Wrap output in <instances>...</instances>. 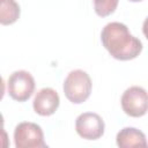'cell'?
Wrapping results in <instances>:
<instances>
[{
  "instance_id": "obj_2",
  "label": "cell",
  "mask_w": 148,
  "mask_h": 148,
  "mask_svg": "<svg viewBox=\"0 0 148 148\" xmlns=\"http://www.w3.org/2000/svg\"><path fill=\"white\" fill-rule=\"evenodd\" d=\"M92 88V82L89 74L82 69L69 72L64 81V94L73 104H81L88 99Z\"/></svg>"
},
{
  "instance_id": "obj_9",
  "label": "cell",
  "mask_w": 148,
  "mask_h": 148,
  "mask_svg": "<svg viewBox=\"0 0 148 148\" xmlns=\"http://www.w3.org/2000/svg\"><path fill=\"white\" fill-rule=\"evenodd\" d=\"M21 9L15 0H1L0 23L2 25L13 24L20 17Z\"/></svg>"
},
{
  "instance_id": "obj_8",
  "label": "cell",
  "mask_w": 148,
  "mask_h": 148,
  "mask_svg": "<svg viewBox=\"0 0 148 148\" xmlns=\"http://www.w3.org/2000/svg\"><path fill=\"white\" fill-rule=\"evenodd\" d=\"M116 142L118 147L132 148V147H148V142L143 132L135 127H124L117 133Z\"/></svg>"
},
{
  "instance_id": "obj_11",
  "label": "cell",
  "mask_w": 148,
  "mask_h": 148,
  "mask_svg": "<svg viewBox=\"0 0 148 148\" xmlns=\"http://www.w3.org/2000/svg\"><path fill=\"white\" fill-rule=\"evenodd\" d=\"M142 32H143L145 37L148 39V17H146V20L143 21V24H142Z\"/></svg>"
},
{
  "instance_id": "obj_1",
  "label": "cell",
  "mask_w": 148,
  "mask_h": 148,
  "mask_svg": "<svg viewBox=\"0 0 148 148\" xmlns=\"http://www.w3.org/2000/svg\"><path fill=\"white\" fill-rule=\"evenodd\" d=\"M101 42L105 50L117 60L135 59L142 51V43L120 22H110L101 32Z\"/></svg>"
},
{
  "instance_id": "obj_3",
  "label": "cell",
  "mask_w": 148,
  "mask_h": 148,
  "mask_svg": "<svg viewBox=\"0 0 148 148\" xmlns=\"http://www.w3.org/2000/svg\"><path fill=\"white\" fill-rule=\"evenodd\" d=\"M14 143L16 148H45L44 133L39 125L31 121H22L14 130Z\"/></svg>"
},
{
  "instance_id": "obj_4",
  "label": "cell",
  "mask_w": 148,
  "mask_h": 148,
  "mask_svg": "<svg viewBox=\"0 0 148 148\" xmlns=\"http://www.w3.org/2000/svg\"><path fill=\"white\" fill-rule=\"evenodd\" d=\"M123 111L133 118L142 117L148 111V92L139 86L127 88L120 99Z\"/></svg>"
},
{
  "instance_id": "obj_12",
  "label": "cell",
  "mask_w": 148,
  "mask_h": 148,
  "mask_svg": "<svg viewBox=\"0 0 148 148\" xmlns=\"http://www.w3.org/2000/svg\"><path fill=\"white\" fill-rule=\"evenodd\" d=\"M128 1H132V2H140V1H142V0H128Z\"/></svg>"
},
{
  "instance_id": "obj_5",
  "label": "cell",
  "mask_w": 148,
  "mask_h": 148,
  "mask_svg": "<svg viewBox=\"0 0 148 148\" xmlns=\"http://www.w3.org/2000/svg\"><path fill=\"white\" fill-rule=\"evenodd\" d=\"M35 79L23 69L13 72L7 80V90L9 96L17 102H25L35 91Z\"/></svg>"
},
{
  "instance_id": "obj_6",
  "label": "cell",
  "mask_w": 148,
  "mask_h": 148,
  "mask_svg": "<svg viewBox=\"0 0 148 148\" xmlns=\"http://www.w3.org/2000/svg\"><path fill=\"white\" fill-rule=\"evenodd\" d=\"M105 125L102 117L95 112H83L75 120L76 133L86 140H97L104 134Z\"/></svg>"
},
{
  "instance_id": "obj_10",
  "label": "cell",
  "mask_w": 148,
  "mask_h": 148,
  "mask_svg": "<svg viewBox=\"0 0 148 148\" xmlns=\"http://www.w3.org/2000/svg\"><path fill=\"white\" fill-rule=\"evenodd\" d=\"M119 0H94L95 13L101 17H106L114 13Z\"/></svg>"
},
{
  "instance_id": "obj_7",
  "label": "cell",
  "mask_w": 148,
  "mask_h": 148,
  "mask_svg": "<svg viewBox=\"0 0 148 148\" xmlns=\"http://www.w3.org/2000/svg\"><path fill=\"white\" fill-rule=\"evenodd\" d=\"M60 98L58 92L54 89L46 87L38 90V92L35 95L32 108L37 114L42 117H49L58 110Z\"/></svg>"
}]
</instances>
